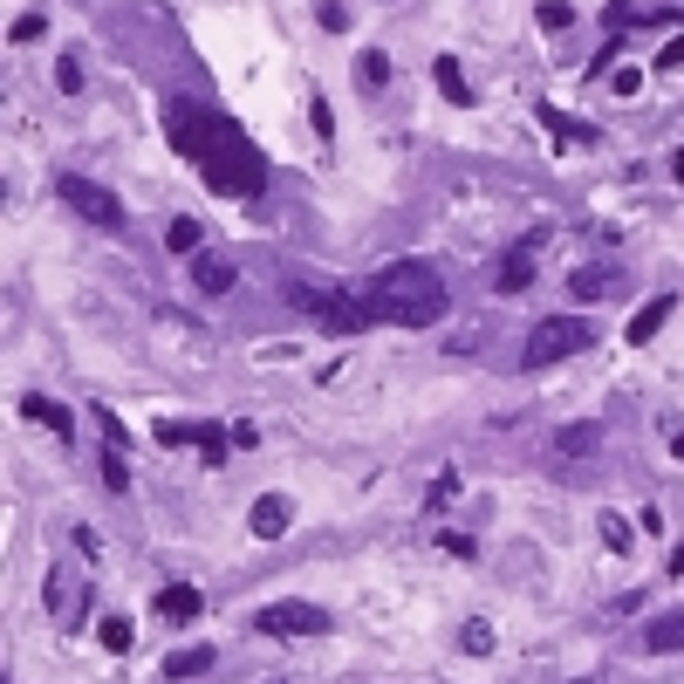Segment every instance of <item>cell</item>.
I'll list each match as a JSON object with an SVG mask.
<instances>
[{"label":"cell","instance_id":"6da1fadb","mask_svg":"<svg viewBox=\"0 0 684 684\" xmlns=\"http://www.w3.org/2000/svg\"><path fill=\"white\" fill-rule=\"evenodd\" d=\"M165 144L185 157V165H198V178H206L220 198H261L267 192V157L261 144L233 124V116L192 103V96H172L165 103Z\"/></svg>","mask_w":684,"mask_h":684},{"label":"cell","instance_id":"7a4b0ae2","mask_svg":"<svg viewBox=\"0 0 684 684\" xmlns=\"http://www.w3.org/2000/svg\"><path fill=\"white\" fill-rule=\"evenodd\" d=\"M364 302H370V315L377 321H390V329H431L438 315L452 308V295H446V274H438L431 261H390V267H377L370 280H364Z\"/></svg>","mask_w":684,"mask_h":684},{"label":"cell","instance_id":"3957f363","mask_svg":"<svg viewBox=\"0 0 684 684\" xmlns=\"http://www.w3.org/2000/svg\"><path fill=\"white\" fill-rule=\"evenodd\" d=\"M288 302H295L308 321H321L329 336H364V329H377V315H370V302H364V295L321 288V280H288Z\"/></svg>","mask_w":684,"mask_h":684},{"label":"cell","instance_id":"277c9868","mask_svg":"<svg viewBox=\"0 0 684 684\" xmlns=\"http://www.w3.org/2000/svg\"><path fill=\"white\" fill-rule=\"evenodd\" d=\"M595 343V329L582 315H548V321H534L528 329V349H520V364L528 370H548V364H569V356H582Z\"/></svg>","mask_w":684,"mask_h":684},{"label":"cell","instance_id":"5b68a950","mask_svg":"<svg viewBox=\"0 0 684 684\" xmlns=\"http://www.w3.org/2000/svg\"><path fill=\"white\" fill-rule=\"evenodd\" d=\"M55 198L75 213V220H90V226H124V198H116L110 185H96V178H83V172H62L55 178Z\"/></svg>","mask_w":684,"mask_h":684},{"label":"cell","instance_id":"8992f818","mask_svg":"<svg viewBox=\"0 0 684 684\" xmlns=\"http://www.w3.org/2000/svg\"><path fill=\"white\" fill-rule=\"evenodd\" d=\"M541 247H548V226L520 233L513 247H507V254L493 261V274H487V280H493L500 295H528V288H534V274H541Z\"/></svg>","mask_w":684,"mask_h":684},{"label":"cell","instance_id":"52a82bcc","mask_svg":"<svg viewBox=\"0 0 684 684\" xmlns=\"http://www.w3.org/2000/svg\"><path fill=\"white\" fill-rule=\"evenodd\" d=\"M254 630L261 636H329V610L321 602H267Z\"/></svg>","mask_w":684,"mask_h":684},{"label":"cell","instance_id":"ba28073f","mask_svg":"<svg viewBox=\"0 0 684 684\" xmlns=\"http://www.w3.org/2000/svg\"><path fill=\"white\" fill-rule=\"evenodd\" d=\"M157 446L165 452H178V446H198V459L206 466H220L226 459V446H233V431H220V425H192V418H157Z\"/></svg>","mask_w":684,"mask_h":684},{"label":"cell","instance_id":"9c48e42d","mask_svg":"<svg viewBox=\"0 0 684 684\" xmlns=\"http://www.w3.org/2000/svg\"><path fill=\"white\" fill-rule=\"evenodd\" d=\"M42 602H49V616H55L62 630H83V616H90V582L75 575V569H49Z\"/></svg>","mask_w":684,"mask_h":684},{"label":"cell","instance_id":"30bf717a","mask_svg":"<svg viewBox=\"0 0 684 684\" xmlns=\"http://www.w3.org/2000/svg\"><path fill=\"white\" fill-rule=\"evenodd\" d=\"M602 452V425H561L554 431V466L569 472V466H582V459H595Z\"/></svg>","mask_w":684,"mask_h":684},{"label":"cell","instance_id":"8fae6325","mask_svg":"<svg viewBox=\"0 0 684 684\" xmlns=\"http://www.w3.org/2000/svg\"><path fill=\"white\" fill-rule=\"evenodd\" d=\"M151 610H157V616H165V623H192L198 610H206V595H198L192 582H165V589H157V595H151Z\"/></svg>","mask_w":684,"mask_h":684},{"label":"cell","instance_id":"7c38bea8","mask_svg":"<svg viewBox=\"0 0 684 684\" xmlns=\"http://www.w3.org/2000/svg\"><path fill=\"white\" fill-rule=\"evenodd\" d=\"M616 288H623L616 267H575V274H569V295H575V302H610Z\"/></svg>","mask_w":684,"mask_h":684},{"label":"cell","instance_id":"4fadbf2b","mask_svg":"<svg viewBox=\"0 0 684 684\" xmlns=\"http://www.w3.org/2000/svg\"><path fill=\"white\" fill-rule=\"evenodd\" d=\"M671 315H677V295H657V302H643V308H636V321H630L623 336H630V343L643 349V343H657V329H664Z\"/></svg>","mask_w":684,"mask_h":684},{"label":"cell","instance_id":"5bb4252c","mask_svg":"<svg viewBox=\"0 0 684 684\" xmlns=\"http://www.w3.org/2000/svg\"><path fill=\"white\" fill-rule=\"evenodd\" d=\"M21 418H28V425H49L55 438H69V431H75L69 405H55V397H42V390H28V397H21Z\"/></svg>","mask_w":684,"mask_h":684},{"label":"cell","instance_id":"9a60e30c","mask_svg":"<svg viewBox=\"0 0 684 684\" xmlns=\"http://www.w3.org/2000/svg\"><path fill=\"white\" fill-rule=\"evenodd\" d=\"M233 274H239V267H233L226 254H198V261H192V288H198V295H226Z\"/></svg>","mask_w":684,"mask_h":684},{"label":"cell","instance_id":"2e32d148","mask_svg":"<svg viewBox=\"0 0 684 684\" xmlns=\"http://www.w3.org/2000/svg\"><path fill=\"white\" fill-rule=\"evenodd\" d=\"M431 83L446 90V103H472V83H466V69H459V55H431Z\"/></svg>","mask_w":684,"mask_h":684},{"label":"cell","instance_id":"e0dca14e","mask_svg":"<svg viewBox=\"0 0 684 684\" xmlns=\"http://www.w3.org/2000/svg\"><path fill=\"white\" fill-rule=\"evenodd\" d=\"M534 116H541V131H548V137H561V144H595V124H575V116H569V110H554V103H541Z\"/></svg>","mask_w":684,"mask_h":684},{"label":"cell","instance_id":"ac0fdd59","mask_svg":"<svg viewBox=\"0 0 684 684\" xmlns=\"http://www.w3.org/2000/svg\"><path fill=\"white\" fill-rule=\"evenodd\" d=\"M643 643H651V657H671V651H684V610H664L651 630H643Z\"/></svg>","mask_w":684,"mask_h":684},{"label":"cell","instance_id":"d6986e66","mask_svg":"<svg viewBox=\"0 0 684 684\" xmlns=\"http://www.w3.org/2000/svg\"><path fill=\"white\" fill-rule=\"evenodd\" d=\"M288 520H295L288 493H267V500L254 507V534H261V541H274V534H288Z\"/></svg>","mask_w":684,"mask_h":684},{"label":"cell","instance_id":"ffe728a7","mask_svg":"<svg viewBox=\"0 0 684 684\" xmlns=\"http://www.w3.org/2000/svg\"><path fill=\"white\" fill-rule=\"evenodd\" d=\"M595 534H602V548H610V554H630V534H636V528H630L623 513H610V507H602V520H595Z\"/></svg>","mask_w":684,"mask_h":684},{"label":"cell","instance_id":"44dd1931","mask_svg":"<svg viewBox=\"0 0 684 684\" xmlns=\"http://www.w3.org/2000/svg\"><path fill=\"white\" fill-rule=\"evenodd\" d=\"M356 83L384 90V83H390V55H384V49H364V55H356Z\"/></svg>","mask_w":684,"mask_h":684},{"label":"cell","instance_id":"7402d4cb","mask_svg":"<svg viewBox=\"0 0 684 684\" xmlns=\"http://www.w3.org/2000/svg\"><path fill=\"white\" fill-rule=\"evenodd\" d=\"M213 671V651H172L165 657V677H206Z\"/></svg>","mask_w":684,"mask_h":684},{"label":"cell","instance_id":"603a6c76","mask_svg":"<svg viewBox=\"0 0 684 684\" xmlns=\"http://www.w3.org/2000/svg\"><path fill=\"white\" fill-rule=\"evenodd\" d=\"M165 247L185 254V261H198V220H172V226H165Z\"/></svg>","mask_w":684,"mask_h":684},{"label":"cell","instance_id":"cb8c5ba5","mask_svg":"<svg viewBox=\"0 0 684 684\" xmlns=\"http://www.w3.org/2000/svg\"><path fill=\"white\" fill-rule=\"evenodd\" d=\"M96 636H103V651H116V657H124V651H131V636H137V630H131L124 616H103V623H96Z\"/></svg>","mask_w":684,"mask_h":684},{"label":"cell","instance_id":"d4e9b609","mask_svg":"<svg viewBox=\"0 0 684 684\" xmlns=\"http://www.w3.org/2000/svg\"><path fill=\"white\" fill-rule=\"evenodd\" d=\"M452 500H459V472L446 466V472H438V479H431V493H425V507L438 513V507H452Z\"/></svg>","mask_w":684,"mask_h":684},{"label":"cell","instance_id":"484cf974","mask_svg":"<svg viewBox=\"0 0 684 684\" xmlns=\"http://www.w3.org/2000/svg\"><path fill=\"white\" fill-rule=\"evenodd\" d=\"M103 487H110V493H131V466H124V452H103Z\"/></svg>","mask_w":684,"mask_h":684},{"label":"cell","instance_id":"4316f807","mask_svg":"<svg viewBox=\"0 0 684 684\" xmlns=\"http://www.w3.org/2000/svg\"><path fill=\"white\" fill-rule=\"evenodd\" d=\"M534 21H541L548 34H561V28L575 21V8H569V0H541V14H534Z\"/></svg>","mask_w":684,"mask_h":684},{"label":"cell","instance_id":"83f0119b","mask_svg":"<svg viewBox=\"0 0 684 684\" xmlns=\"http://www.w3.org/2000/svg\"><path fill=\"white\" fill-rule=\"evenodd\" d=\"M459 643H466L472 657H487V651H493V623H466V630H459Z\"/></svg>","mask_w":684,"mask_h":684},{"label":"cell","instance_id":"f1b7e54d","mask_svg":"<svg viewBox=\"0 0 684 684\" xmlns=\"http://www.w3.org/2000/svg\"><path fill=\"white\" fill-rule=\"evenodd\" d=\"M315 21L329 28V34H343V28H349V8H343V0H315Z\"/></svg>","mask_w":684,"mask_h":684},{"label":"cell","instance_id":"f546056e","mask_svg":"<svg viewBox=\"0 0 684 684\" xmlns=\"http://www.w3.org/2000/svg\"><path fill=\"white\" fill-rule=\"evenodd\" d=\"M55 83L75 96V90H83V62H75V55H62V62H55Z\"/></svg>","mask_w":684,"mask_h":684},{"label":"cell","instance_id":"4dcf8cb0","mask_svg":"<svg viewBox=\"0 0 684 684\" xmlns=\"http://www.w3.org/2000/svg\"><path fill=\"white\" fill-rule=\"evenodd\" d=\"M96 425H103V438H110V452H124V446H131V438H124V425H116V411H110V405L96 411Z\"/></svg>","mask_w":684,"mask_h":684},{"label":"cell","instance_id":"1f68e13d","mask_svg":"<svg viewBox=\"0 0 684 684\" xmlns=\"http://www.w3.org/2000/svg\"><path fill=\"white\" fill-rule=\"evenodd\" d=\"M308 110H315V137H336V116H329V96H308Z\"/></svg>","mask_w":684,"mask_h":684},{"label":"cell","instance_id":"d6a6232c","mask_svg":"<svg viewBox=\"0 0 684 684\" xmlns=\"http://www.w3.org/2000/svg\"><path fill=\"white\" fill-rule=\"evenodd\" d=\"M610 90H616V96H636V90H643V69H616Z\"/></svg>","mask_w":684,"mask_h":684},{"label":"cell","instance_id":"836d02e7","mask_svg":"<svg viewBox=\"0 0 684 684\" xmlns=\"http://www.w3.org/2000/svg\"><path fill=\"white\" fill-rule=\"evenodd\" d=\"M42 28H49L42 14H21V21H14V42H42Z\"/></svg>","mask_w":684,"mask_h":684},{"label":"cell","instance_id":"e575fe53","mask_svg":"<svg viewBox=\"0 0 684 684\" xmlns=\"http://www.w3.org/2000/svg\"><path fill=\"white\" fill-rule=\"evenodd\" d=\"M651 62H657V69H684V34H677V42H664Z\"/></svg>","mask_w":684,"mask_h":684},{"label":"cell","instance_id":"d590c367","mask_svg":"<svg viewBox=\"0 0 684 684\" xmlns=\"http://www.w3.org/2000/svg\"><path fill=\"white\" fill-rule=\"evenodd\" d=\"M438 548H446V554H459V561H472V554H479L466 534H438Z\"/></svg>","mask_w":684,"mask_h":684},{"label":"cell","instance_id":"8d00e7d4","mask_svg":"<svg viewBox=\"0 0 684 684\" xmlns=\"http://www.w3.org/2000/svg\"><path fill=\"white\" fill-rule=\"evenodd\" d=\"M671 575H677V582H684V541H677V548H671Z\"/></svg>","mask_w":684,"mask_h":684},{"label":"cell","instance_id":"74e56055","mask_svg":"<svg viewBox=\"0 0 684 684\" xmlns=\"http://www.w3.org/2000/svg\"><path fill=\"white\" fill-rule=\"evenodd\" d=\"M671 178H677V185H684V144H677V151H671Z\"/></svg>","mask_w":684,"mask_h":684},{"label":"cell","instance_id":"f35d334b","mask_svg":"<svg viewBox=\"0 0 684 684\" xmlns=\"http://www.w3.org/2000/svg\"><path fill=\"white\" fill-rule=\"evenodd\" d=\"M671 452H677V459H684V431H677V438H671Z\"/></svg>","mask_w":684,"mask_h":684},{"label":"cell","instance_id":"ab89813d","mask_svg":"<svg viewBox=\"0 0 684 684\" xmlns=\"http://www.w3.org/2000/svg\"><path fill=\"white\" fill-rule=\"evenodd\" d=\"M582 684H602V677H582Z\"/></svg>","mask_w":684,"mask_h":684},{"label":"cell","instance_id":"60d3db41","mask_svg":"<svg viewBox=\"0 0 684 684\" xmlns=\"http://www.w3.org/2000/svg\"><path fill=\"white\" fill-rule=\"evenodd\" d=\"M274 684H280V677H274Z\"/></svg>","mask_w":684,"mask_h":684}]
</instances>
